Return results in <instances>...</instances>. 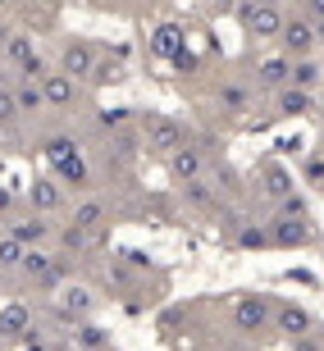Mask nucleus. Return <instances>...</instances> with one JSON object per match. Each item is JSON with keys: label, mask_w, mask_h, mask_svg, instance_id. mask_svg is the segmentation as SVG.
<instances>
[{"label": "nucleus", "mask_w": 324, "mask_h": 351, "mask_svg": "<svg viewBox=\"0 0 324 351\" xmlns=\"http://www.w3.org/2000/svg\"><path fill=\"white\" fill-rule=\"evenodd\" d=\"M23 347H27V351H55L51 338H46V328H32V333L23 338Z\"/></svg>", "instance_id": "obj_36"}, {"label": "nucleus", "mask_w": 324, "mask_h": 351, "mask_svg": "<svg viewBox=\"0 0 324 351\" xmlns=\"http://www.w3.org/2000/svg\"><path fill=\"white\" fill-rule=\"evenodd\" d=\"M19 210H23V201H19V192H14L10 182L0 178V219H14Z\"/></svg>", "instance_id": "obj_35"}, {"label": "nucleus", "mask_w": 324, "mask_h": 351, "mask_svg": "<svg viewBox=\"0 0 324 351\" xmlns=\"http://www.w3.org/2000/svg\"><path fill=\"white\" fill-rule=\"evenodd\" d=\"M279 55H288V60H311L315 46H320V37H315V23L297 10H284V27H279Z\"/></svg>", "instance_id": "obj_6"}, {"label": "nucleus", "mask_w": 324, "mask_h": 351, "mask_svg": "<svg viewBox=\"0 0 324 351\" xmlns=\"http://www.w3.org/2000/svg\"><path fill=\"white\" fill-rule=\"evenodd\" d=\"M37 151H41V160H46V165L55 169V165H65L69 156H78L82 146H78V137H73V132H65V128H60V132H41Z\"/></svg>", "instance_id": "obj_26"}, {"label": "nucleus", "mask_w": 324, "mask_h": 351, "mask_svg": "<svg viewBox=\"0 0 324 351\" xmlns=\"http://www.w3.org/2000/svg\"><path fill=\"white\" fill-rule=\"evenodd\" d=\"M96 55H101V46H96L91 37H65L60 41V55H55V69L87 87L91 69H96Z\"/></svg>", "instance_id": "obj_11"}, {"label": "nucleus", "mask_w": 324, "mask_h": 351, "mask_svg": "<svg viewBox=\"0 0 324 351\" xmlns=\"http://www.w3.org/2000/svg\"><path fill=\"white\" fill-rule=\"evenodd\" d=\"M55 182L65 187V192H82V196H91V165H87V156H69L65 165H55Z\"/></svg>", "instance_id": "obj_24"}, {"label": "nucleus", "mask_w": 324, "mask_h": 351, "mask_svg": "<svg viewBox=\"0 0 324 351\" xmlns=\"http://www.w3.org/2000/svg\"><path fill=\"white\" fill-rule=\"evenodd\" d=\"M14 101H19V114H23V119L46 114V101H41V82H14Z\"/></svg>", "instance_id": "obj_31"}, {"label": "nucleus", "mask_w": 324, "mask_h": 351, "mask_svg": "<svg viewBox=\"0 0 324 351\" xmlns=\"http://www.w3.org/2000/svg\"><path fill=\"white\" fill-rule=\"evenodd\" d=\"M41 101H46L51 114H78L82 101H87V87L73 82L69 73H60V69H51V73L41 78Z\"/></svg>", "instance_id": "obj_8"}, {"label": "nucleus", "mask_w": 324, "mask_h": 351, "mask_svg": "<svg viewBox=\"0 0 324 351\" xmlns=\"http://www.w3.org/2000/svg\"><path fill=\"white\" fill-rule=\"evenodd\" d=\"M274 215H288V219H315V215H311V201H306L301 192H297V196H288V201L274 210Z\"/></svg>", "instance_id": "obj_34"}, {"label": "nucleus", "mask_w": 324, "mask_h": 351, "mask_svg": "<svg viewBox=\"0 0 324 351\" xmlns=\"http://www.w3.org/2000/svg\"><path fill=\"white\" fill-rule=\"evenodd\" d=\"M19 278L27 287H37V292H51V287H65V261L55 256L51 247L41 251H27L23 265H19Z\"/></svg>", "instance_id": "obj_10"}, {"label": "nucleus", "mask_w": 324, "mask_h": 351, "mask_svg": "<svg viewBox=\"0 0 324 351\" xmlns=\"http://www.w3.org/2000/svg\"><path fill=\"white\" fill-rule=\"evenodd\" d=\"M233 19L242 27L246 41H279V27H284V5H274V0H242L233 5Z\"/></svg>", "instance_id": "obj_4"}, {"label": "nucleus", "mask_w": 324, "mask_h": 351, "mask_svg": "<svg viewBox=\"0 0 324 351\" xmlns=\"http://www.w3.org/2000/svg\"><path fill=\"white\" fill-rule=\"evenodd\" d=\"M215 110L220 114H233V119H246L256 110V91L246 87V78H224L215 87Z\"/></svg>", "instance_id": "obj_22"}, {"label": "nucleus", "mask_w": 324, "mask_h": 351, "mask_svg": "<svg viewBox=\"0 0 324 351\" xmlns=\"http://www.w3.org/2000/svg\"><path fill=\"white\" fill-rule=\"evenodd\" d=\"M251 192L265 201V206H284L288 196H297V173L288 169L279 156H265V160H256V169H251Z\"/></svg>", "instance_id": "obj_3"}, {"label": "nucleus", "mask_w": 324, "mask_h": 351, "mask_svg": "<svg viewBox=\"0 0 324 351\" xmlns=\"http://www.w3.org/2000/svg\"><path fill=\"white\" fill-rule=\"evenodd\" d=\"M270 251H306L320 242L315 219H288V215H270Z\"/></svg>", "instance_id": "obj_9"}, {"label": "nucleus", "mask_w": 324, "mask_h": 351, "mask_svg": "<svg viewBox=\"0 0 324 351\" xmlns=\"http://www.w3.org/2000/svg\"><path fill=\"white\" fill-rule=\"evenodd\" d=\"M5 233L14 237V242H23L27 251H41L55 242V219H41V215H32V210H19L10 223H5Z\"/></svg>", "instance_id": "obj_18"}, {"label": "nucleus", "mask_w": 324, "mask_h": 351, "mask_svg": "<svg viewBox=\"0 0 324 351\" xmlns=\"http://www.w3.org/2000/svg\"><path fill=\"white\" fill-rule=\"evenodd\" d=\"M23 256H27V247H23V242H14L10 233H0V278H5V274H19Z\"/></svg>", "instance_id": "obj_32"}, {"label": "nucleus", "mask_w": 324, "mask_h": 351, "mask_svg": "<svg viewBox=\"0 0 324 351\" xmlns=\"http://www.w3.org/2000/svg\"><path fill=\"white\" fill-rule=\"evenodd\" d=\"M73 228L82 233H110V223H115V206L105 201V196H78L73 206H69V219Z\"/></svg>", "instance_id": "obj_16"}, {"label": "nucleus", "mask_w": 324, "mask_h": 351, "mask_svg": "<svg viewBox=\"0 0 324 351\" xmlns=\"http://www.w3.org/2000/svg\"><path fill=\"white\" fill-rule=\"evenodd\" d=\"M301 14H306V19H311V23L324 32V0H306V5H301Z\"/></svg>", "instance_id": "obj_37"}, {"label": "nucleus", "mask_w": 324, "mask_h": 351, "mask_svg": "<svg viewBox=\"0 0 324 351\" xmlns=\"http://www.w3.org/2000/svg\"><path fill=\"white\" fill-rule=\"evenodd\" d=\"M192 123H183V119L165 114V110H137V146H142L146 156L156 160H169L174 151L183 146H192Z\"/></svg>", "instance_id": "obj_1"}, {"label": "nucleus", "mask_w": 324, "mask_h": 351, "mask_svg": "<svg viewBox=\"0 0 324 351\" xmlns=\"http://www.w3.org/2000/svg\"><path fill=\"white\" fill-rule=\"evenodd\" d=\"M0 64L10 69V73H19V82H41L51 73V64L37 51L32 32H0Z\"/></svg>", "instance_id": "obj_2"}, {"label": "nucleus", "mask_w": 324, "mask_h": 351, "mask_svg": "<svg viewBox=\"0 0 324 351\" xmlns=\"http://www.w3.org/2000/svg\"><path fill=\"white\" fill-rule=\"evenodd\" d=\"M183 51H187V32H183V23L165 19V23L151 27V41H146V55H151V60H160V64H174Z\"/></svg>", "instance_id": "obj_20"}, {"label": "nucleus", "mask_w": 324, "mask_h": 351, "mask_svg": "<svg viewBox=\"0 0 324 351\" xmlns=\"http://www.w3.org/2000/svg\"><path fill=\"white\" fill-rule=\"evenodd\" d=\"M270 319H274V297H265V292H242V297L233 301V328L242 338L265 333Z\"/></svg>", "instance_id": "obj_13"}, {"label": "nucleus", "mask_w": 324, "mask_h": 351, "mask_svg": "<svg viewBox=\"0 0 324 351\" xmlns=\"http://www.w3.org/2000/svg\"><path fill=\"white\" fill-rule=\"evenodd\" d=\"M96 306H101V297H96L87 283H65L60 292H55L51 315H55V324H60V333H69V328L87 324L91 315H96Z\"/></svg>", "instance_id": "obj_5"}, {"label": "nucleus", "mask_w": 324, "mask_h": 351, "mask_svg": "<svg viewBox=\"0 0 324 351\" xmlns=\"http://www.w3.org/2000/svg\"><path fill=\"white\" fill-rule=\"evenodd\" d=\"M274 146H279V160H284L288 151H301V146H306V142H301V137H279V142H274Z\"/></svg>", "instance_id": "obj_38"}, {"label": "nucleus", "mask_w": 324, "mask_h": 351, "mask_svg": "<svg viewBox=\"0 0 324 351\" xmlns=\"http://www.w3.org/2000/svg\"><path fill=\"white\" fill-rule=\"evenodd\" d=\"M270 328L279 333V338H288V342H301V338H311L315 328V315L301 306V301H274V319H270Z\"/></svg>", "instance_id": "obj_15"}, {"label": "nucleus", "mask_w": 324, "mask_h": 351, "mask_svg": "<svg viewBox=\"0 0 324 351\" xmlns=\"http://www.w3.org/2000/svg\"><path fill=\"white\" fill-rule=\"evenodd\" d=\"M37 328V315L27 301H0V347H23V338Z\"/></svg>", "instance_id": "obj_17"}, {"label": "nucleus", "mask_w": 324, "mask_h": 351, "mask_svg": "<svg viewBox=\"0 0 324 351\" xmlns=\"http://www.w3.org/2000/svg\"><path fill=\"white\" fill-rule=\"evenodd\" d=\"M320 114V96L297 87H284L279 96H270V114L265 119H246V128H265V123H288V119H311Z\"/></svg>", "instance_id": "obj_7"}, {"label": "nucleus", "mask_w": 324, "mask_h": 351, "mask_svg": "<svg viewBox=\"0 0 324 351\" xmlns=\"http://www.w3.org/2000/svg\"><path fill=\"white\" fill-rule=\"evenodd\" d=\"M124 78H128V51H124V46H101L87 87L91 91H105V87H119Z\"/></svg>", "instance_id": "obj_19"}, {"label": "nucleus", "mask_w": 324, "mask_h": 351, "mask_svg": "<svg viewBox=\"0 0 324 351\" xmlns=\"http://www.w3.org/2000/svg\"><path fill=\"white\" fill-rule=\"evenodd\" d=\"M297 182H306L311 192H320V196H324V146H315V151H306V156H301Z\"/></svg>", "instance_id": "obj_30"}, {"label": "nucleus", "mask_w": 324, "mask_h": 351, "mask_svg": "<svg viewBox=\"0 0 324 351\" xmlns=\"http://www.w3.org/2000/svg\"><path fill=\"white\" fill-rule=\"evenodd\" d=\"M23 206L32 210V215H41V219H51V215H60V210L69 206V192L55 182V173H32L23 187Z\"/></svg>", "instance_id": "obj_12"}, {"label": "nucleus", "mask_w": 324, "mask_h": 351, "mask_svg": "<svg viewBox=\"0 0 324 351\" xmlns=\"http://www.w3.org/2000/svg\"><path fill=\"white\" fill-rule=\"evenodd\" d=\"M320 114H324V96H320Z\"/></svg>", "instance_id": "obj_39"}, {"label": "nucleus", "mask_w": 324, "mask_h": 351, "mask_svg": "<svg viewBox=\"0 0 324 351\" xmlns=\"http://www.w3.org/2000/svg\"><path fill=\"white\" fill-rule=\"evenodd\" d=\"M288 78H292V60L288 55H260L256 64H251V73H246V87L256 91V96H279V91L288 87Z\"/></svg>", "instance_id": "obj_14"}, {"label": "nucleus", "mask_w": 324, "mask_h": 351, "mask_svg": "<svg viewBox=\"0 0 324 351\" xmlns=\"http://www.w3.org/2000/svg\"><path fill=\"white\" fill-rule=\"evenodd\" d=\"M91 123H96V132H105V137L115 142V137H124L128 128H137V110H132V105H115V110H96V114H91Z\"/></svg>", "instance_id": "obj_27"}, {"label": "nucleus", "mask_w": 324, "mask_h": 351, "mask_svg": "<svg viewBox=\"0 0 324 351\" xmlns=\"http://www.w3.org/2000/svg\"><path fill=\"white\" fill-rule=\"evenodd\" d=\"M19 101H14V82H5V87H0V132H10L14 123H19Z\"/></svg>", "instance_id": "obj_33"}, {"label": "nucleus", "mask_w": 324, "mask_h": 351, "mask_svg": "<svg viewBox=\"0 0 324 351\" xmlns=\"http://www.w3.org/2000/svg\"><path fill=\"white\" fill-rule=\"evenodd\" d=\"M165 173L178 187H187V182H201L210 173V156L201 151V146H183V151H174V156L165 160Z\"/></svg>", "instance_id": "obj_21"}, {"label": "nucleus", "mask_w": 324, "mask_h": 351, "mask_svg": "<svg viewBox=\"0 0 324 351\" xmlns=\"http://www.w3.org/2000/svg\"><path fill=\"white\" fill-rule=\"evenodd\" d=\"M178 196H183V206H192L196 215H210V219H220V215H224V206H229V201H224V196L215 192V182H210V178L178 187Z\"/></svg>", "instance_id": "obj_23"}, {"label": "nucleus", "mask_w": 324, "mask_h": 351, "mask_svg": "<svg viewBox=\"0 0 324 351\" xmlns=\"http://www.w3.org/2000/svg\"><path fill=\"white\" fill-rule=\"evenodd\" d=\"M288 87L320 96L324 91V60L320 55H311V60H292V78H288Z\"/></svg>", "instance_id": "obj_29"}, {"label": "nucleus", "mask_w": 324, "mask_h": 351, "mask_svg": "<svg viewBox=\"0 0 324 351\" xmlns=\"http://www.w3.org/2000/svg\"><path fill=\"white\" fill-rule=\"evenodd\" d=\"M69 347L73 351H115V338H110V328H101L96 319H87V324L69 328Z\"/></svg>", "instance_id": "obj_28"}, {"label": "nucleus", "mask_w": 324, "mask_h": 351, "mask_svg": "<svg viewBox=\"0 0 324 351\" xmlns=\"http://www.w3.org/2000/svg\"><path fill=\"white\" fill-rule=\"evenodd\" d=\"M229 242H233L238 251H270V223L256 219V215H246L233 233H229Z\"/></svg>", "instance_id": "obj_25"}]
</instances>
